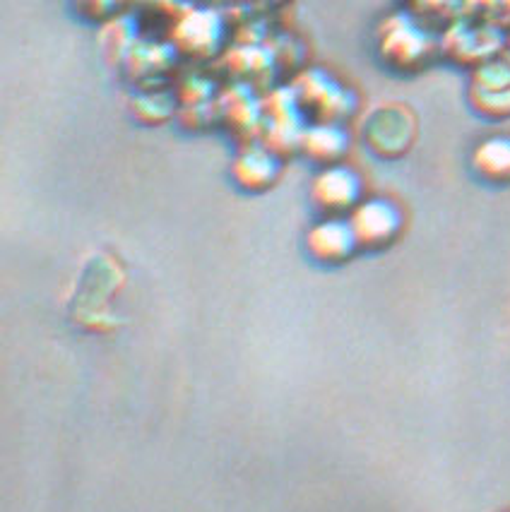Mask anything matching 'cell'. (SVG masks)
I'll return each instance as SVG.
<instances>
[{"label": "cell", "instance_id": "1", "mask_svg": "<svg viewBox=\"0 0 510 512\" xmlns=\"http://www.w3.org/2000/svg\"><path fill=\"white\" fill-rule=\"evenodd\" d=\"M354 236L364 243H385L400 229V214L393 205L381 200H373L364 205L354 217Z\"/></svg>", "mask_w": 510, "mask_h": 512}, {"label": "cell", "instance_id": "2", "mask_svg": "<svg viewBox=\"0 0 510 512\" xmlns=\"http://www.w3.org/2000/svg\"><path fill=\"white\" fill-rule=\"evenodd\" d=\"M474 166L479 174H484L491 181H508L510 178V140L494 138L486 140L474 152Z\"/></svg>", "mask_w": 510, "mask_h": 512}, {"label": "cell", "instance_id": "3", "mask_svg": "<svg viewBox=\"0 0 510 512\" xmlns=\"http://www.w3.org/2000/svg\"><path fill=\"white\" fill-rule=\"evenodd\" d=\"M357 181L349 171L332 169L323 174L316 183V198L328 207H347L357 198Z\"/></svg>", "mask_w": 510, "mask_h": 512}, {"label": "cell", "instance_id": "4", "mask_svg": "<svg viewBox=\"0 0 510 512\" xmlns=\"http://www.w3.org/2000/svg\"><path fill=\"white\" fill-rule=\"evenodd\" d=\"M114 3H116V0H80L82 10H85V13H90V15L109 13V10L114 8Z\"/></svg>", "mask_w": 510, "mask_h": 512}]
</instances>
